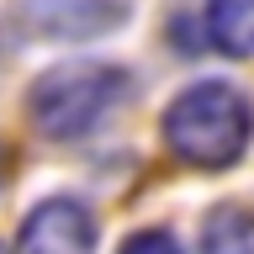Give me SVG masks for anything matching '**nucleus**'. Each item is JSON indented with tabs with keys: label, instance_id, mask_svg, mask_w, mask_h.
I'll list each match as a JSON object with an SVG mask.
<instances>
[{
	"label": "nucleus",
	"instance_id": "obj_1",
	"mask_svg": "<svg viewBox=\"0 0 254 254\" xmlns=\"http://www.w3.org/2000/svg\"><path fill=\"white\" fill-rule=\"evenodd\" d=\"M164 148H170L186 170L222 175L249 154L254 143V106L249 95L228 85V79H196L175 95L164 117H159Z\"/></svg>",
	"mask_w": 254,
	"mask_h": 254
},
{
	"label": "nucleus",
	"instance_id": "obj_2",
	"mask_svg": "<svg viewBox=\"0 0 254 254\" xmlns=\"http://www.w3.org/2000/svg\"><path fill=\"white\" fill-rule=\"evenodd\" d=\"M132 74L106 59H69L32 79L27 117L48 143H79L127 101Z\"/></svg>",
	"mask_w": 254,
	"mask_h": 254
},
{
	"label": "nucleus",
	"instance_id": "obj_3",
	"mask_svg": "<svg viewBox=\"0 0 254 254\" xmlns=\"http://www.w3.org/2000/svg\"><path fill=\"white\" fill-rule=\"evenodd\" d=\"M138 0H16V21L43 43H95L122 32Z\"/></svg>",
	"mask_w": 254,
	"mask_h": 254
},
{
	"label": "nucleus",
	"instance_id": "obj_4",
	"mask_svg": "<svg viewBox=\"0 0 254 254\" xmlns=\"http://www.w3.org/2000/svg\"><path fill=\"white\" fill-rule=\"evenodd\" d=\"M95 212L79 196H43L21 217L16 254H95Z\"/></svg>",
	"mask_w": 254,
	"mask_h": 254
},
{
	"label": "nucleus",
	"instance_id": "obj_5",
	"mask_svg": "<svg viewBox=\"0 0 254 254\" xmlns=\"http://www.w3.org/2000/svg\"><path fill=\"white\" fill-rule=\"evenodd\" d=\"M206 37L228 59H254V0H206Z\"/></svg>",
	"mask_w": 254,
	"mask_h": 254
},
{
	"label": "nucleus",
	"instance_id": "obj_6",
	"mask_svg": "<svg viewBox=\"0 0 254 254\" xmlns=\"http://www.w3.org/2000/svg\"><path fill=\"white\" fill-rule=\"evenodd\" d=\"M201 254H254V206H212L201 222Z\"/></svg>",
	"mask_w": 254,
	"mask_h": 254
},
{
	"label": "nucleus",
	"instance_id": "obj_7",
	"mask_svg": "<svg viewBox=\"0 0 254 254\" xmlns=\"http://www.w3.org/2000/svg\"><path fill=\"white\" fill-rule=\"evenodd\" d=\"M117 254H186V249H180V238H175L170 228H138V233L122 238Z\"/></svg>",
	"mask_w": 254,
	"mask_h": 254
},
{
	"label": "nucleus",
	"instance_id": "obj_8",
	"mask_svg": "<svg viewBox=\"0 0 254 254\" xmlns=\"http://www.w3.org/2000/svg\"><path fill=\"white\" fill-rule=\"evenodd\" d=\"M5 175H11V154H5V143H0V190H5Z\"/></svg>",
	"mask_w": 254,
	"mask_h": 254
},
{
	"label": "nucleus",
	"instance_id": "obj_9",
	"mask_svg": "<svg viewBox=\"0 0 254 254\" xmlns=\"http://www.w3.org/2000/svg\"><path fill=\"white\" fill-rule=\"evenodd\" d=\"M0 254H11V249H5V244H0Z\"/></svg>",
	"mask_w": 254,
	"mask_h": 254
}]
</instances>
